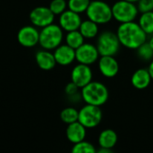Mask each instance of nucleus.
<instances>
[{
  "label": "nucleus",
  "mask_w": 153,
  "mask_h": 153,
  "mask_svg": "<svg viewBox=\"0 0 153 153\" xmlns=\"http://www.w3.org/2000/svg\"><path fill=\"white\" fill-rule=\"evenodd\" d=\"M121 46L130 50H136L148 40V35L137 21L119 23L116 30Z\"/></svg>",
  "instance_id": "obj_1"
},
{
  "label": "nucleus",
  "mask_w": 153,
  "mask_h": 153,
  "mask_svg": "<svg viewBox=\"0 0 153 153\" xmlns=\"http://www.w3.org/2000/svg\"><path fill=\"white\" fill-rule=\"evenodd\" d=\"M82 101L85 104L102 107L109 99V91L101 82L92 81L81 89Z\"/></svg>",
  "instance_id": "obj_2"
},
{
  "label": "nucleus",
  "mask_w": 153,
  "mask_h": 153,
  "mask_svg": "<svg viewBox=\"0 0 153 153\" xmlns=\"http://www.w3.org/2000/svg\"><path fill=\"white\" fill-rule=\"evenodd\" d=\"M64 30L58 23H52L48 25L39 30V46L41 48L48 50H55L58 46L65 41Z\"/></svg>",
  "instance_id": "obj_3"
},
{
  "label": "nucleus",
  "mask_w": 153,
  "mask_h": 153,
  "mask_svg": "<svg viewBox=\"0 0 153 153\" xmlns=\"http://www.w3.org/2000/svg\"><path fill=\"white\" fill-rule=\"evenodd\" d=\"M85 14L86 18L97 22L99 25L108 24L114 20L112 5L104 0H91Z\"/></svg>",
  "instance_id": "obj_4"
},
{
  "label": "nucleus",
  "mask_w": 153,
  "mask_h": 153,
  "mask_svg": "<svg viewBox=\"0 0 153 153\" xmlns=\"http://www.w3.org/2000/svg\"><path fill=\"white\" fill-rule=\"evenodd\" d=\"M95 44L100 56H117L122 47L117 32L110 30L100 31Z\"/></svg>",
  "instance_id": "obj_5"
},
{
  "label": "nucleus",
  "mask_w": 153,
  "mask_h": 153,
  "mask_svg": "<svg viewBox=\"0 0 153 153\" xmlns=\"http://www.w3.org/2000/svg\"><path fill=\"white\" fill-rule=\"evenodd\" d=\"M113 19L118 23L136 21L140 15L136 3L126 0H117L112 4Z\"/></svg>",
  "instance_id": "obj_6"
},
{
  "label": "nucleus",
  "mask_w": 153,
  "mask_h": 153,
  "mask_svg": "<svg viewBox=\"0 0 153 153\" xmlns=\"http://www.w3.org/2000/svg\"><path fill=\"white\" fill-rule=\"evenodd\" d=\"M103 119V112L101 107L91 104H84L79 109L78 121L82 124L88 130L98 127Z\"/></svg>",
  "instance_id": "obj_7"
},
{
  "label": "nucleus",
  "mask_w": 153,
  "mask_h": 153,
  "mask_svg": "<svg viewBox=\"0 0 153 153\" xmlns=\"http://www.w3.org/2000/svg\"><path fill=\"white\" fill-rule=\"evenodd\" d=\"M56 15L48 6L39 5L30 10L29 13L30 22L39 29H42L55 22Z\"/></svg>",
  "instance_id": "obj_8"
},
{
  "label": "nucleus",
  "mask_w": 153,
  "mask_h": 153,
  "mask_svg": "<svg viewBox=\"0 0 153 153\" xmlns=\"http://www.w3.org/2000/svg\"><path fill=\"white\" fill-rule=\"evenodd\" d=\"M39 30L40 29L31 23L22 26L17 32L16 38L18 43L26 48H35L39 43Z\"/></svg>",
  "instance_id": "obj_9"
},
{
  "label": "nucleus",
  "mask_w": 153,
  "mask_h": 153,
  "mask_svg": "<svg viewBox=\"0 0 153 153\" xmlns=\"http://www.w3.org/2000/svg\"><path fill=\"white\" fill-rule=\"evenodd\" d=\"M76 62L88 65H93L98 63L100 54L96 44L85 41L76 50Z\"/></svg>",
  "instance_id": "obj_10"
},
{
  "label": "nucleus",
  "mask_w": 153,
  "mask_h": 153,
  "mask_svg": "<svg viewBox=\"0 0 153 153\" xmlns=\"http://www.w3.org/2000/svg\"><path fill=\"white\" fill-rule=\"evenodd\" d=\"M70 79L81 89L93 81V70L91 65L77 63L71 70Z\"/></svg>",
  "instance_id": "obj_11"
},
{
  "label": "nucleus",
  "mask_w": 153,
  "mask_h": 153,
  "mask_svg": "<svg viewBox=\"0 0 153 153\" xmlns=\"http://www.w3.org/2000/svg\"><path fill=\"white\" fill-rule=\"evenodd\" d=\"M97 65L100 75L107 79L115 78L119 73L120 66L116 56H100Z\"/></svg>",
  "instance_id": "obj_12"
},
{
  "label": "nucleus",
  "mask_w": 153,
  "mask_h": 153,
  "mask_svg": "<svg viewBox=\"0 0 153 153\" xmlns=\"http://www.w3.org/2000/svg\"><path fill=\"white\" fill-rule=\"evenodd\" d=\"M82 19L80 13H75L70 9L65 10L58 16L57 23L64 30L65 32L79 30Z\"/></svg>",
  "instance_id": "obj_13"
},
{
  "label": "nucleus",
  "mask_w": 153,
  "mask_h": 153,
  "mask_svg": "<svg viewBox=\"0 0 153 153\" xmlns=\"http://www.w3.org/2000/svg\"><path fill=\"white\" fill-rule=\"evenodd\" d=\"M56 64L60 66H69L76 62V51L65 42L53 50Z\"/></svg>",
  "instance_id": "obj_14"
},
{
  "label": "nucleus",
  "mask_w": 153,
  "mask_h": 153,
  "mask_svg": "<svg viewBox=\"0 0 153 153\" xmlns=\"http://www.w3.org/2000/svg\"><path fill=\"white\" fill-rule=\"evenodd\" d=\"M35 62L40 70L46 72L53 70L57 65L54 52L41 48L35 54Z\"/></svg>",
  "instance_id": "obj_15"
},
{
  "label": "nucleus",
  "mask_w": 153,
  "mask_h": 153,
  "mask_svg": "<svg viewBox=\"0 0 153 153\" xmlns=\"http://www.w3.org/2000/svg\"><path fill=\"white\" fill-rule=\"evenodd\" d=\"M87 128L81 124L79 121L66 125L65 128V137L69 143L75 144L83 140H86L87 136Z\"/></svg>",
  "instance_id": "obj_16"
},
{
  "label": "nucleus",
  "mask_w": 153,
  "mask_h": 153,
  "mask_svg": "<svg viewBox=\"0 0 153 153\" xmlns=\"http://www.w3.org/2000/svg\"><path fill=\"white\" fill-rule=\"evenodd\" d=\"M152 82V76L148 68H139L135 70L131 76V84L134 89L143 91L147 89Z\"/></svg>",
  "instance_id": "obj_17"
},
{
  "label": "nucleus",
  "mask_w": 153,
  "mask_h": 153,
  "mask_svg": "<svg viewBox=\"0 0 153 153\" xmlns=\"http://www.w3.org/2000/svg\"><path fill=\"white\" fill-rule=\"evenodd\" d=\"M118 142V135L117 132L111 128L102 130L98 136L99 148H107L113 150Z\"/></svg>",
  "instance_id": "obj_18"
},
{
  "label": "nucleus",
  "mask_w": 153,
  "mask_h": 153,
  "mask_svg": "<svg viewBox=\"0 0 153 153\" xmlns=\"http://www.w3.org/2000/svg\"><path fill=\"white\" fill-rule=\"evenodd\" d=\"M100 25H99L97 22L86 18L85 20H82L79 30L81 31V33L86 40H91L97 39V37L99 36L100 32Z\"/></svg>",
  "instance_id": "obj_19"
},
{
  "label": "nucleus",
  "mask_w": 153,
  "mask_h": 153,
  "mask_svg": "<svg viewBox=\"0 0 153 153\" xmlns=\"http://www.w3.org/2000/svg\"><path fill=\"white\" fill-rule=\"evenodd\" d=\"M85 40L86 39L82 36L81 31L79 30H76L65 32L64 42L76 50L78 48H80L85 42Z\"/></svg>",
  "instance_id": "obj_20"
},
{
  "label": "nucleus",
  "mask_w": 153,
  "mask_h": 153,
  "mask_svg": "<svg viewBox=\"0 0 153 153\" xmlns=\"http://www.w3.org/2000/svg\"><path fill=\"white\" fill-rule=\"evenodd\" d=\"M138 23L142 27V29L146 32L148 36L153 34V11L145 12L140 13L138 19Z\"/></svg>",
  "instance_id": "obj_21"
},
{
  "label": "nucleus",
  "mask_w": 153,
  "mask_h": 153,
  "mask_svg": "<svg viewBox=\"0 0 153 153\" xmlns=\"http://www.w3.org/2000/svg\"><path fill=\"white\" fill-rule=\"evenodd\" d=\"M59 117H60L61 121L64 124L69 125V124H72V123L78 121L79 110L77 108H75L74 107H72V106L66 107L61 110Z\"/></svg>",
  "instance_id": "obj_22"
},
{
  "label": "nucleus",
  "mask_w": 153,
  "mask_h": 153,
  "mask_svg": "<svg viewBox=\"0 0 153 153\" xmlns=\"http://www.w3.org/2000/svg\"><path fill=\"white\" fill-rule=\"evenodd\" d=\"M71 152L74 153H96L97 149L94 144L83 140L80 143L73 144Z\"/></svg>",
  "instance_id": "obj_23"
},
{
  "label": "nucleus",
  "mask_w": 153,
  "mask_h": 153,
  "mask_svg": "<svg viewBox=\"0 0 153 153\" xmlns=\"http://www.w3.org/2000/svg\"><path fill=\"white\" fill-rule=\"evenodd\" d=\"M91 0H67L68 9L80 14L85 13Z\"/></svg>",
  "instance_id": "obj_24"
},
{
  "label": "nucleus",
  "mask_w": 153,
  "mask_h": 153,
  "mask_svg": "<svg viewBox=\"0 0 153 153\" xmlns=\"http://www.w3.org/2000/svg\"><path fill=\"white\" fill-rule=\"evenodd\" d=\"M137 56L141 60H143L145 62H151L153 59V49L148 41L143 43L142 46H140L137 49Z\"/></svg>",
  "instance_id": "obj_25"
},
{
  "label": "nucleus",
  "mask_w": 153,
  "mask_h": 153,
  "mask_svg": "<svg viewBox=\"0 0 153 153\" xmlns=\"http://www.w3.org/2000/svg\"><path fill=\"white\" fill-rule=\"evenodd\" d=\"M48 7L56 16H59L68 9L67 0H51L48 4Z\"/></svg>",
  "instance_id": "obj_26"
},
{
  "label": "nucleus",
  "mask_w": 153,
  "mask_h": 153,
  "mask_svg": "<svg viewBox=\"0 0 153 153\" xmlns=\"http://www.w3.org/2000/svg\"><path fill=\"white\" fill-rule=\"evenodd\" d=\"M136 4L140 13L153 11V0H139Z\"/></svg>",
  "instance_id": "obj_27"
},
{
  "label": "nucleus",
  "mask_w": 153,
  "mask_h": 153,
  "mask_svg": "<svg viewBox=\"0 0 153 153\" xmlns=\"http://www.w3.org/2000/svg\"><path fill=\"white\" fill-rule=\"evenodd\" d=\"M112 152H113V150L107 149V148H100L99 150H97V152L99 153H111Z\"/></svg>",
  "instance_id": "obj_28"
},
{
  "label": "nucleus",
  "mask_w": 153,
  "mask_h": 153,
  "mask_svg": "<svg viewBox=\"0 0 153 153\" xmlns=\"http://www.w3.org/2000/svg\"><path fill=\"white\" fill-rule=\"evenodd\" d=\"M148 70H149V72H150V74H151L152 79L153 81V59L150 62V64H149V65H148Z\"/></svg>",
  "instance_id": "obj_29"
},
{
  "label": "nucleus",
  "mask_w": 153,
  "mask_h": 153,
  "mask_svg": "<svg viewBox=\"0 0 153 153\" xmlns=\"http://www.w3.org/2000/svg\"><path fill=\"white\" fill-rule=\"evenodd\" d=\"M147 41H148V43L150 44V46L152 47V48L153 49V34L150 36V38H148V40Z\"/></svg>",
  "instance_id": "obj_30"
},
{
  "label": "nucleus",
  "mask_w": 153,
  "mask_h": 153,
  "mask_svg": "<svg viewBox=\"0 0 153 153\" xmlns=\"http://www.w3.org/2000/svg\"><path fill=\"white\" fill-rule=\"evenodd\" d=\"M126 1H130V2H133V3H137L139 0H126Z\"/></svg>",
  "instance_id": "obj_31"
}]
</instances>
